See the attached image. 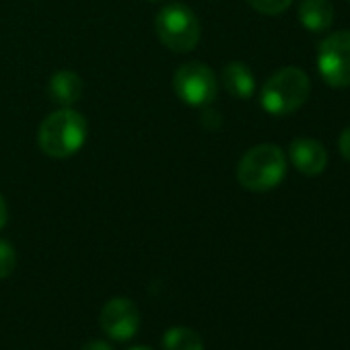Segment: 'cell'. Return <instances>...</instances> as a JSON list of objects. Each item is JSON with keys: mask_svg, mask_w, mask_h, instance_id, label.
<instances>
[{"mask_svg": "<svg viewBox=\"0 0 350 350\" xmlns=\"http://www.w3.org/2000/svg\"><path fill=\"white\" fill-rule=\"evenodd\" d=\"M83 79L72 70H58L48 83V95L54 103L62 107L75 105L83 97Z\"/></svg>", "mask_w": 350, "mask_h": 350, "instance_id": "obj_9", "label": "cell"}, {"mask_svg": "<svg viewBox=\"0 0 350 350\" xmlns=\"http://www.w3.org/2000/svg\"><path fill=\"white\" fill-rule=\"evenodd\" d=\"M286 175V157L276 144L250 148L237 165V182L252 192H268L280 186Z\"/></svg>", "mask_w": 350, "mask_h": 350, "instance_id": "obj_2", "label": "cell"}, {"mask_svg": "<svg viewBox=\"0 0 350 350\" xmlns=\"http://www.w3.org/2000/svg\"><path fill=\"white\" fill-rule=\"evenodd\" d=\"M348 3H350V0H348Z\"/></svg>", "mask_w": 350, "mask_h": 350, "instance_id": "obj_20", "label": "cell"}, {"mask_svg": "<svg viewBox=\"0 0 350 350\" xmlns=\"http://www.w3.org/2000/svg\"><path fill=\"white\" fill-rule=\"evenodd\" d=\"M299 21L309 31H325L334 23V7L329 0H303L299 5Z\"/></svg>", "mask_w": 350, "mask_h": 350, "instance_id": "obj_11", "label": "cell"}, {"mask_svg": "<svg viewBox=\"0 0 350 350\" xmlns=\"http://www.w3.org/2000/svg\"><path fill=\"white\" fill-rule=\"evenodd\" d=\"M87 132V120L79 111L62 107L42 122L38 142L48 157L66 159L77 154L85 146Z\"/></svg>", "mask_w": 350, "mask_h": 350, "instance_id": "obj_1", "label": "cell"}, {"mask_svg": "<svg viewBox=\"0 0 350 350\" xmlns=\"http://www.w3.org/2000/svg\"><path fill=\"white\" fill-rule=\"evenodd\" d=\"M317 70L329 87H350V31H336L319 44Z\"/></svg>", "mask_w": 350, "mask_h": 350, "instance_id": "obj_6", "label": "cell"}, {"mask_svg": "<svg viewBox=\"0 0 350 350\" xmlns=\"http://www.w3.org/2000/svg\"><path fill=\"white\" fill-rule=\"evenodd\" d=\"M7 221H9V208H7V202H5L3 194H0V229H5Z\"/></svg>", "mask_w": 350, "mask_h": 350, "instance_id": "obj_17", "label": "cell"}, {"mask_svg": "<svg viewBox=\"0 0 350 350\" xmlns=\"http://www.w3.org/2000/svg\"><path fill=\"white\" fill-rule=\"evenodd\" d=\"M338 148L342 152V157L350 163V128H346L342 134H340V140H338Z\"/></svg>", "mask_w": 350, "mask_h": 350, "instance_id": "obj_15", "label": "cell"}, {"mask_svg": "<svg viewBox=\"0 0 350 350\" xmlns=\"http://www.w3.org/2000/svg\"><path fill=\"white\" fill-rule=\"evenodd\" d=\"M99 323L111 340L126 342L136 336L140 327V313L130 299L118 297L105 303L99 315Z\"/></svg>", "mask_w": 350, "mask_h": 350, "instance_id": "obj_7", "label": "cell"}, {"mask_svg": "<svg viewBox=\"0 0 350 350\" xmlns=\"http://www.w3.org/2000/svg\"><path fill=\"white\" fill-rule=\"evenodd\" d=\"M293 0H247V5L262 15H280L291 7Z\"/></svg>", "mask_w": 350, "mask_h": 350, "instance_id": "obj_14", "label": "cell"}, {"mask_svg": "<svg viewBox=\"0 0 350 350\" xmlns=\"http://www.w3.org/2000/svg\"><path fill=\"white\" fill-rule=\"evenodd\" d=\"M17 268V252L15 247L5 241V239H0V278H9Z\"/></svg>", "mask_w": 350, "mask_h": 350, "instance_id": "obj_13", "label": "cell"}, {"mask_svg": "<svg viewBox=\"0 0 350 350\" xmlns=\"http://www.w3.org/2000/svg\"><path fill=\"white\" fill-rule=\"evenodd\" d=\"M163 348L165 350H204V342L198 332L178 325L165 332Z\"/></svg>", "mask_w": 350, "mask_h": 350, "instance_id": "obj_12", "label": "cell"}, {"mask_svg": "<svg viewBox=\"0 0 350 350\" xmlns=\"http://www.w3.org/2000/svg\"><path fill=\"white\" fill-rule=\"evenodd\" d=\"M83 350H113L105 340H89L85 346H83Z\"/></svg>", "mask_w": 350, "mask_h": 350, "instance_id": "obj_16", "label": "cell"}, {"mask_svg": "<svg viewBox=\"0 0 350 350\" xmlns=\"http://www.w3.org/2000/svg\"><path fill=\"white\" fill-rule=\"evenodd\" d=\"M293 167L303 175H319L327 165V150L313 138H295L288 146Z\"/></svg>", "mask_w": 350, "mask_h": 350, "instance_id": "obj_8", "label": "cell"}, {"mask_svg": "<svg viewBox=\"0 0 350 350\" xmlns=\"http://www.w3.org/2000/svg\"><path fill=\"white\" fill-rule=\"evenodd\" d=\"M173 89L178 97L192 107H206L219 95V83L211 66L202 62L182 64L173 77Z\"/></svg>", "mask_w": 350, "mask_h": 350, "instance_id": "obj_5", "label": "cell"}, {"mask_svg": "<svg viewBox=\"0 0 350 350\" xmlns=\"http://www.w3.org/2000/svg\"><path fill=\"white\" fill-rule=\"evenodd\" d=\"M221 81L225 89L237 99H250L256 93V79L243 62H229L223 68Z\"/></svg>", "mask_w": 350, "mask_h": 350, "instance_id": "obj_10", "label": "cell"}, {"mask_svg": "<svg viewBox=\"0 0 350 350\" xmlns=\"http://www.w3.org/2000/svg\"><path fill=\"white\" fill-rule=\"evenodd\" d=\"M148 3H163V0H148Z\"/></svg>", "mask_w": 350, "mask_h": 350, "instance_id": "obj_19", "label": "cell"}, {"mask_svg": "<svg viewBox=\"0 0 350 350\" xmlns=\"http://www.w3.org/2000/svg\"><path fill=\"white\" fill-rule=\"evenodd\" d=\"M309 91V77L297 66H286L266 81L260 93V103L270 116H288L307 101Z\"/></svg>", "mask_w": 350, "mask_h": 350, "instance_id": "obj_3", "label": "cell"}, {"mask_svg": "<svg viewBox=\"0 0 350 350\" xmlns=\"http://www.w3.org/2000/svg\"><path fill=\"white\" fill-rule=\"evenodd\" d=\"M157 38L165 48L175 54L192 52L200 42V21L194 11L182 3H171L163 7L154 19Z\"/></svg>", "mask_w": 350, "mask_h": 350, "instance_id": "obj_4", "label": "cell"}, {"mask_svg": "<svg viewBox=\"0 0 350 350\" xmlns=\"http://www.w3.org/2000/svg\"><path fill=\"white\" fill-rule=\"evenodd\" d=\"M130 350H152V348H148V346H136V348H130Z\"/></svg>", "mask_w": 350, "mask_h": 350, "instance_id": "obj_18", "label": "cell"}]
</instances>
